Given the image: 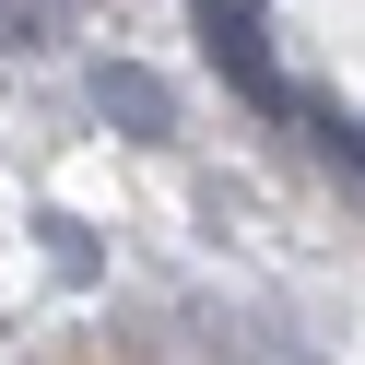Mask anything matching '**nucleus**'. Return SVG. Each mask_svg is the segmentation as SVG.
<instances>
[{
  "instance_id": "obj_1",
  "label": "nucleus",
  "mask_w": 365,
  "mask_h": 365,
  "mask_svg": "<svg viewBox=\"0 0 365 365\" xmlns=\"http://www.w3.org/2000/svg\"><path fill=\"white\" fill-rule=\"evenodd\" d=\"M95 106L130 130V142H165V130H177V95H165L153 71H130V59H106V71H95Z\"/></svg>"
},
{
  "instance_id": "obj_2",
  "label": "nucleus",
  "mask_w": 365,
  "mask_h": 365,
  "mask_svg": "<svg viewBox=\"0 0 365 365\" xmlns=\"http://www.w3.org/2000/svg\"><path fill=\"white\" fill-rule=\"evenodd\" d=\"M48 259H59V271H71V283H95V236H83V224H71V212H48Z\"/></svg>"
}]
</instances>
